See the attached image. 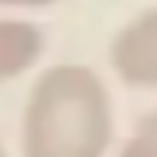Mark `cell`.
<instances>
[{
    "label": "cell",
    "instance_id": "cell-3",
    "mask_svg": "<svg viewBox=\"0 0 157 157\" xmlns=\"http://www.w3.org/2000/svg\"><path fill=\"white\" fill-rule=\"evenodd\" d=\"M46 50V38L27 19H0V81L27 73Z\"/></svg>",
    "mask_w": 157,
    "mask_h": 157
},
{
    "label": "cell",
    "instance_id": "cell-6",
    "mask_svg": "<svg viewBox=\"0 0 157 157\" xmlns=\"http://www.w3.org/2000/svg\"><path fill=\"white\" fill-rule=\"evenodd\" d=\"M0 157H4V146H0Z\"/></svg>",
    "mask_w": 157,
    "mask_h": 157
},
{
    "label": "cell",
    "instance_id": "cell-4",
    "mask_svg": "<svg viewBox=\"0 0 157 157\" xmlns=\"http://www.w3.org/2000/svg\"><path fill=\"white\" fill-rule=\"evenodd\" d=\"M119 157H157V107L134 127V134L127 138Z\"/></svg>",
    "mask_w": 157,
    "mask_h": 157
},
{
    "label": "cell",
    "instance_id": "cell-2",
    "mask_svg": "<svg viewBox=\"0 0 157 157\" xmlns=\"http://www.w3.org/2000/svg\"><path fill=\"white\" fill-rule=\"evenodd\" d=\"M111 65L134 88H157V8L142 12L115 35Z\"/></svg>",
    "mask_w": 157,
    "mask_h": 157
},
{
    "label": "cell",
    "instance_id": "cell-5",
    "mask_svg": "<svg viewBox=\"0 0 157 157\" xmlns=\"http://www.w3.org/2000/svg\"><path fill=\"white\" fill-rule=\"evenodd\" d=\"M46 4H58V0H0V8H46Z\"/></svg>",
    "mask_w": 157,
    "mask_h": 157
},
{
    "label": "cell",
    "instance_id": "cell-1",
    "mask_svg": "<svg viewBox=\"0 0 157 157\" xmlns=\"http://www.w3.org/2000/svg\"><path fill=\"white\" fill-rule=\"evenodd\" d=\"M111 100L88 65H54L35 81L23 111V157H104Z\"/></svg>",
    "mask_w": 157,
    "mask_h": 157
}]
</instances>
